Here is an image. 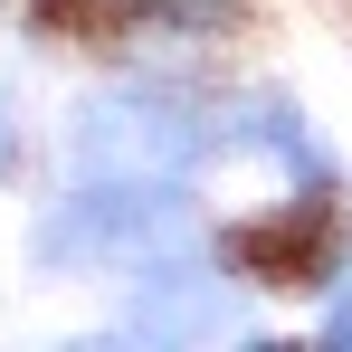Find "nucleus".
Instances as JSON below:
<instances>
[{"label":"nucleus","mask_w":352,"mask_h":352,"mask_svg":"<svg viewBox=\"0 0 352 352\" xmlns=\"http://www.w3.org/2000/svg\"><path fill=\"white\" fill-rule=\"evenodd\" d=\"M333 248H343V210H333V190L276 200L267 219L229 229V257L257 276V286H324V276H333Z\"/></svg>","instance_id":"1"}]
</instances>
